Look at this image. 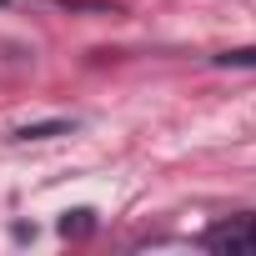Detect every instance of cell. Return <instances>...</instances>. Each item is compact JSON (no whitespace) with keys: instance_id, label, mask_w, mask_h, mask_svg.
I'll return each mask as SVG.
<instances>
[{"instance_id":"obj_1","label":"cell","mask_w":256,"mask_h":256,"mask_svg":"<svg viewBox=\"0 0 256 256\" xmlns=\"http://www.w3.org/2000/svg\"><path fill=\"white\" fill-rule=\"evenodd\" d=\"M201 246L206 251H221V256H251L256 251V211H241V216H226L216 226L201 231Z\"/></svg>"},{"instance_id":"obj_2","label":"cell","mask_w":256,"mask_h":256,"mask_svg":"<svg viewBox=\"0 0 256 256\" xmlns=\"http://www.w3.org/2000/svg\"><path fill=\"white\" fill-rule=\"evenodd\" d=\"M76 120H46V126H20V141H46V136H60V131H70Z\"/></svg>"},{"instance_id":"obj_3","label":"cell","mask_w":256,"mask_h":256,"mask_svg":"<svg viewBox=\"0 0 256 256\" xmlns=\"http://www.w3.org/2000/svg\"><path fill=\"white\" fill-rule=\"evenodd\" d=\"M90 216H96V211H86V206H80V211H66V221H60V231H66V236H80V231H90V226H96Z\"/></svg>"},{"instance_id":"obj_4","label":"cell","mask_w":256,"mask_h":256,"mask_svg":"<svg viewBox=\"0 0 256 256\" xmlns=\"http://www.w3.org/2000/svg\"><path fill=\"white\" fill-rule=\"evenodd\" d=\"M216 66H256V46H241V50H221Z\"/></svg>"},{"instance_id":"obj_5","label":"cell","mask_w":256,"mask_h":256,"mask_svg":"<svg viewBox=\"0 0 256 256\" xmlns=\"http://www.w3.org/2000/svg\"><path fill=\"white\" fill-rule=\"evenodd\" d=\"M0 6H6V0H0Z\"/></svg>"}]
</instances>
